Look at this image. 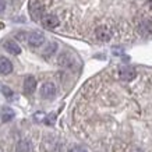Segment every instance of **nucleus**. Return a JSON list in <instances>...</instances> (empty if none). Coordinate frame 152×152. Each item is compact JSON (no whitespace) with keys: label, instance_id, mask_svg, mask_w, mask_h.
I'll return each mask as SVG.
<instances>
[{"label":"nucleus","instance_id":"1","mask_svg":"<svg viewBox=\"0 0 152 152\" xmlns=\"http://www.w3.org/2000/svg\"><path fill=\"white\" fill-rule=\"evenodd\" d=\"M43 11H45V6L42 4V1L39 0H31L29 3V13H31V17H32L34 21H39L43 15Z\"/></svg>","mask_w":152,"mask_h":152},{"label":"nucleus","instance_id":"2","mask_svg":"<svg viewBox=\"0 0 152 152\" xmlns=\"http://www.w3.org/2000/svg\"><path fill=\"white\" fill-rule=\"evenodd\" d=\"M113 37V31L107 25H99L95 28V38L101 42H109Z\"/></svg>","mask_w":152,"mask_h":152},{"label":"nucleus","instance_id":"3","mask_svg":"<svg viewBox=\"0 0 152 152\" xmlns=\"http://www.w3.org/2000/svg\"><path fill=\"white\" fill-rule=\"evenodd\" d=\"M41 23H42V25H43V28L53 29V28H56L60 24V20L55 14H43L41 18Z\"/></svg>","mask_w":152,"mask_h":152},{"label":"nucleus","instance_id":"4","mask_svg":"<svg viewBox=\"0 0 152 152\" xmlns=\"http://www.w3.org/2000/svg\"><path fill=\"white\" fill-rule=\"evenodd\" d=\"M138 34L144 38L152 37V20H142V21H140Z\"/></svg>","mask_w":152,"mask_h":152},{"label":"nucleus","instance_id":"5","mask_svg":"<svg viewBox=\"0 0 152 152\" xmlns=\"http://www.w3.org/2000/svg\"><path fill=\"white\" fill-rule=\"evenodd\" d=\"M56 95V85L53 83H45L41 88V96L43 99H52Z\"/></svg>","mask_w":152,"mask_h":152},{"label":"nucleus","instance_id":"6","mask_svg":"<svg viewBox=\"0 0 152 152\" xmlns=\"http://www.w3.org/2000/svg\"><path fill=\"white\" fill-rule=\"evenodd\" d=\"M28 43L34 48H38V46H42L43 45V42H45V37L42 35L41 32H31L28 35L27 38Z\"/></svg>","mask_w":152,"mask_h":152},{"label":"nucleus","instance_id":"7","mask_svg":"<svg viewBox=\"0 0 152 152\" xmlns=\"http://www.w3.org/2000/svg\"><path fill=\"white\" fill-rule=\"evenodd\" d=\"M119 77H120V80H123V81H133V80L137 77V71H135L133 67H123V69H120V71H119Z\"/></svg>","mask_w":152,"mask_h":152},{"label":"nucleus","instance_id":"8","mask_svg":"<svg viewBox=\"0 0 152 152\" xmlns=\"http://www.w3.org/2000/svg\"><path fill=\"white\" fill-rule=\"evenodd\" d=\"M35 89H37V80L29 75L24 80V92L27 95H31V94L35 92Z\"/></svg>","mask_w":152,"mask_h":152},{"label":"nucleus","instance_id":"9","mask_svg":"<svg viewBox=\"0 0 152 152\" xmlns=\"http://www.w3.org/2000/svg\"><path fill=\"white\" fill-rule=\"evenodd\" d=\"M13 71V64H11V61L9 59H6V57H0V74H3V75H7Z\"/></svg>","mask_w":152,"mask_h":152},{"label":"nucleus","instance_id":"10","mask_svg":"<svg viewBox=\"0 0 152 152\" xmlns=\"http://www.w3.org/2000/svg\"><path fill=\"white\" fill-rule=\"evenodd\" d=\"M4 49L11 55H20L21 53V48L18 46V43L14 41H7L4 42Z\"/></svg>","mask_w":152,"mask_h":152},{"label":"nucleus","instance_id":"11","mask_svg":"<svg viewBox=\"0 0 152 152\" xmlns=\"http://www.w3.org/2000/svg\"><path fill=\"white\" fill-rule=\"evenodd\" d=\"M17 152H32V144L29 140H21L17 144Z\"/></svg>","mask_w":152,"mask_h":152},{"label":"nucleus","instance_id":"12","mask_svg":"<svg viewBox=\"0 0 152 152\" xmlns=\"http://www.w3.org/2000/svg\"><path fill=\"white\" fill-rule=\"evenodd\" d=\"M59 64L63 66V67H69L71 66V57H70L69 53H63V55L59 57Z\"/></svg>","mask_w":152,"mask_h":152},{"label":"nucleus","instance_id":"13","mask_svg":"<svg viewBox=\"0 0 152 152\" xmlns=\"http://www.w3.org/2000/svg\"><path fill=\"white\" fill-rule=\"evenodd\" d=\"M1 117H3V121H9V120H11L14 117V112L11 109H9V107H6Z\"/></svg>","mask_w":152,"mask_h":152},{"label":"nucleus","instance_id":"14","mask_svg":"<svg viewBox=\"0 0 152 152\" xmlns=\"http://www.w3.org/2000/svg\"><path fill=\"white\" fill-rule=\"evenodd\" d=\"M56 49H57V45H56V43H50V45L48 46L46 52H45L43 55H45V56H50V55H53V53H55V50H56Z\"/></svg>","mask_w":152,"mask_h":152},{"label":"nucleus","instance_id":"15","mask_svg":"<svg viewBox=\"0 0 152 152\" xmlns=\"http://www.w3.org/2000/svg\"><path fill=\"white\" fill-rule=\"evenodd\" d=\"M1 92L4 94V96H7V98L13 96V91H11L9 87H1Z\"/></svg>","mask_w":152,"mask_h":152},{"label":"nucleus","instance_id":"16","mask_svg":"<svg viewBox=\"0 0 152 152\" xmlns=\"http://www.w3.org/2000/svg\"><path fill=\"white\" fill-rule=\"evenodd\" d=\"M69 152H87V149H84V148H81V147H74V148H71Z\"/></svg>","mask_w":152,"mask_h":152},{"label":"nucleus","instance_id":"17","mask_svg":"<svg viewBox=\"0 0 152 152\" xmlns=\"http://www.w3.org/2000/svg\"><path fill=\"white\" fill-rule=\"evenodd\" d=\"M6 9V1L4 0H0V13H3Z\"/></svg>","mask_w":152,"mask_h":152}]
</instances>
